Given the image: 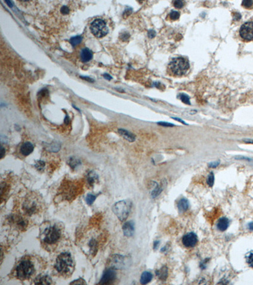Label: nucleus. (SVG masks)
Wrapping results in <instances>:
<instances>
[{
  "instance_id": "nucleus-39",
  "label": "nucleus",
  "mask_w": 253,
  "mask_h": 285,
  "mask_svg": "<svg viewBox=\"0 0 253 285\" xmlns=\"http://www.w3.org/2000/svg\"><path fill=\"white\" fill-rule=\"evenodd\" d=\"M156 36V32L153 30H150V31H148V36L150 38H152Z\"/></svg>"
},
{
  "instance_id": "nucleus-25",
  "label": "nucleus",
  "mask_w": 253,
  "mask_h": 285,
  "mask_svg": "<svg viewBox=\"0 0 253 285\" xmlns=\"http://www.w3.org/2000/svg\"><path fill=\"white\" fill-rule=\"evenodd\" d=\"M82 39V37L80 36H77L75 37H72V38L70 39V43H71L72 45H73L74 46L80 44L81 43Z\"/></svg>"
},
{
  "instance_id": "nucleus-29",
  "label": "nucleus",
  "mask_w": 253,
  "mask_h": 285,
  "mask_svg": "<svg viewBox=\"0 0 253 285\" xmlns=\"http://www.w3.org/2000/svg\"><path fill=\"white\" fill-rule=\"evenodd\" d=\"M35 167L38 171H42L44 168V167H45V162L42 160L37 161L35 164Z\"/></svg>"
},
{
  "instance_id": "nucleus-23",
  "label": "nucleus",
  "mask_w": 253,
  "mask_h": 285,
  "mask_svg": "<svg viewBox=\"0 0 253 285\" xmlns=\"http://www.w3.org/2000/svg\"><path fill=\"white\" fill-rule=\"evenodd\" d=\"M98 176L97 174H96V172L91 171L87 174V182L89 183V184L90 185H92L93 184L96 182V180L98 179Z\"/></svg>"
},
{
  "instance_id": "nucleus-41",
  "label": "nucleus",
  "mask_w": 253,
  "mask_h": 285,
  "mask_svg": "<svg viewBox=\"0 0 253 285\" xmlns=\"http://www.w3.org/2000/svg\"><path fill=\"white\" fill-rule=\"evenodd\" d=\"M240 18H241V15H240V13H236L235 14H234V20H239V19H240Z\"/></svg>"
},
{
  "instance_id": "nucleus-11",
  "label": "nucleus",
  "mask_w": 253,
  "mask_h": 285,
  "mask_svg": "<svg viewBox=\"0 0 253 285\" xmlns=\"http://www.w3.org/2000/svg\"><path fill=\"white\" fill-rule=\"evenodd\" d=\"M122 230L125 236H126V237H131L132 236H133V233H134V223L132 221H128V222L125 223L123 225Z\"/></svg>"
},
{
  "instance_id": "nucleus-2",
  "label": "nucleus",
  "mask_w": 253,
  "mask_h": 285,
  "mask_svg": "<svg viewBox=\"0 0 253 285\" xmlns=\"http://www.w3.org/2000/svg\"><path fill=\"white\" fill-rule=\"evenodd\" d=\"M35 272L34 265L27 259L21 260L15 269V276L18 279L24 281L29 279Z\"/></svg>"
},
{
  "instance_id": "nucleus-15",
  "label": "nucleus",
  "mask_w": 253,
  "mask_h": 285,
  "mask_svg": "<svg viewBox=\"0 0 253 285\" xmlns=\"http://www.w3.org/2000/svg\"><path fill=\"white\" fill-rule=\"evenodd\" d=\"M118 133L123 138L130 142H133L136 140V137L134 135L132 134L131 133L129 132L128 131H126L123 129H120L118 130Z\"/></svg>"
},
{
  "instance_id": "nucleus-37",
  "label": "nucleus",
  "mask_w": 253,
  "mask_h": 285,
  "mask_svg": "<svg viewBox=\"0 0 253 285\" xmlns=\"http://www.w3.org/2000/svg\"><path fill=\"white\" fill-rule=\"evenodd\" d=\"M219 161H217V162H211L208 164V167L211 168H216L219 166Z\"/></svg>"
},
{
  "instance_id": "nucleus-40",
  "label": "nucleus",
  "mask_w": 253,
  "mask_h": 285,
  "mask_svg": "<svg viewBox=\"0 0 253 285\" xmlns=\"http://www.w3.org/2000/svg\"><path fill=\"white\" fill-rule=\"evenodd\" d=\"M80 78L82 79H83L85 80V81H87L88 82H94V80L90 78V77H85V76H80Z\"/></svg>"
},
{
  "instance_id": "nucleus-38",
  "label": "nucleus",
  "mask_w": 253,
  "mask_h": 285,
  "mask_svg": "<svg viewBox=\"0 0 253 285\" xmlns=\"http://www.w3.org/2000/svg\"><path fill=\"white\" fill-rule=\"evenodd\" d=\"M61 12L63 14H67L69 13V9L68 8L67 6H63L61 9Z\"/></svg>"
},
{
  "instance_id": "nucleus-9",
  "label": "nucleus",
  "mask_w": 253,
  "mask_h": 285,
  "mask_svg": "<svg viewBox=\"0 0 253 285\" xmlns=\"http://www.w3.org/2000/svg\"><path fill=\"white\" fill-rule=\"evenodd\" d=\"M198 236L194 232H189L184 236L182 238V243L187 248H192L198 243Z\"/></svg>"
},
{
  "instance_id": "nucleus-34",
  "label": "nucleus",
  "mask_w": 253,
  "mask_h": 285,
  "mask_svg": "<svg viewBox=\"0 0 253 285\" xmlns=\"http://www.w3.org/2000/svg\"><path fill=\"white\" fill-rule=\"evenodd\" d=\"M70 284H87V283L82 278L78 279L70 283Z\"/></svg>"
},
{
  "instance_id": "nucleus-33",
  "label": "nucleus",
  "mask_w": 253,
  "mask_h": 285,
  "mask_svg": "<svg viewBox=\"0 0 253 285\" xmlns=\"http://www.w3.org/2000/svg\"><path fill=\"white\" fill-rule=\"evenodd\" d=\"M242 5L245 7V8H249L252 7V6H253V1H250V0H245V1H243V3H242Z\"/></svg>"
},
{
  "instance_id": "nucleus-20",
  "label": "nucleus",
  "mask_w": 253,
  "mask_h": 285,
  "mask_svg": "<svg viewBox=\"0 0 253 285\" xmlns=\"http://www.w3.org/2000/svg\"><path fill=\"white\" fill-rule=\"evenodd\" d=\"M68 164L72 168H76L81 164V162L79 159H77L75 157H72L68 160Z\"/></svg>"
},
{
  "instance_id": "nucleus-19",
  "label": "nucleus",
  "mask_w": 253,
  "mask_h": 285,
  "mask_svg": "<svg viewBox=\"0 0 253 285\" xmlns=\"http://www.w3.org/2000/svg\"><path fill=\"white\" fill-rule=\"evenodd\" d=\"M152 278V274L150 272L145 271L142 274V275L140 276V282L142 284H146L150 282Z\"/></svg>"
},
{
  "instance_id": "nucleus-22",
  "label": "nucleus",
  "mask_w": 253,
  "mask_h": 285,
  "mask_svg": "<svg viewBox=\"0 0 253 285\" xmlns=\"http://www.w3.org/2000/svg\"><path fill=\"white\" fill-rule=\"evenodd\" d=\"M164 186H163V183L161 184L160 185H158V184H156V186L154 187V189L152 191L151 193V196L152 198H156V197H158L159 194L161 193Z\"/></svg>"
},
{
  "instance_id": "nucleus-28",
  "label": "nucleus",
  "mask_w": 253,
  "mask_h": 285,
  "mask_svg": "<svg viewBox=\"0 0 253 285\" xmlns=\"http://www.w3.org/2000/svg\"><path fill=\"white\" fill-rule=\"evenodd\" d=\"M215 182V176L213 172H211L207 178V184L210 187H212L214 185Z\"/></svg>"
},
{
  "instance_id": "nucleus-44",
  "label": "nucleus",
  "mask_w": 253,
  "mask_h": 285,
  "mask_svg": "<svg viewBox=\"0 0 253 285\" xmlns=\"http://www.w3.org/2000/svg\"><path fill=\"white\" fill-rule=\"evenodd\" d=\"M104 76V77H105V78L106 79H107V80H111V78H112V77H111L110 76L109 74H104V76Z\"/></svg>"
},
{
  "instance_id": "nucleus-26",
  "label": "nucleus",
  "mask_w": 253,
  "mask_h": 285,
  "mask_svg": "<svg viewBox=\"0 0 253 285\" xmlns=\"http://www.w3.org/2000/svg\"><path fill=\"white\" fill-rule=\"evenodd\" d=\"M17 226L19 227L20 230H23V229H25L26 227L27 226V223L26 222L25 220H24L23 219L20 218L17 220Z\"/></svg>"
},
{
  "instance_id": "nucleus-36",
  "label": "nucleus",
  "mask_w": 253,
  "mask_h": 285,
  "mask_svg": "<svg viewBox=\"0 0 253 285\" xmlns=\"http://www.w3.org/2000/svg\"><path fill=\"white\" fill-rule=\"evenodd\" d=\"M158 124L160 125V126H165V127H172V126H174V125L172 124H170V123H168V122H158Z\"/></svg>"
},
{
  "instance_id": "nucleus-42",
  "label": "nucleus",
  "mask_w": 253,
  "mask_h": 285,
  "mask_svg": "<svg viewBox=\"0 0 253 285\" xmlns=\"http://www.w3.org/2000/svg\"><path fill=\"white\" fill-rule=\"evenodd\" d=\"M243 141L246 142V143L253 144V140H251V139H245V140H243Z\"/></svg>"
},
{
  "instance_id": "nucleus-49",
  "label": "nucleus",
  "mask_w": 253,
  "mask_h": 285,
  "mask_svg": "<svg viewBox=\"0 0 253 285\" xmlns=\"http://www.w3.org/2000/svg\"><path fill=\"white\" fill-rule=\"evenodd\" d=\"M174 119H175V120H176V121H180V122H181L182 124H185V122H184V121H182L181 119H177V118H174Z\"/></svg>"
},
{
  "instance_id": "nucleus-24",
  "label": "nucleus",
  "mask_w": 253,
  "mask_h": 285,
  "mask_svg": "<svg viewBox=\"0 0 253 285\" xmlns=\"http://www.w3.org/2000/svg\"><path fill=\"white\" fill-rule=\"evenodd\" d=\"M245 259L249 267H253V251H250L246 254Z\"/></svg>"
},
{
  "instance_id": "nucleus-50",
  "label": "nucleus",
  "mask_w": 253,
  "mask_h": 285,
  "mask_svg": "<svg viewBox=\"0 0 253 285\" xmlns=\"http://www.w3.org/2000/svg\"><path fill=\"white\" fill-rule=\"evenodd\" d=\"M65 123H66V124H68V123L69 122V119H68V116H66V117H65Z\"/></svg>"
},
{
  "instance_id": "nucleus-17",
  "label": "nucleus",
  "mask_w": 253,
  "mask_h": 285,
  "mask_svg": "<svg viewBox=\"0 0 253 285\" xmlns=\"http://www.w3.org/2000/svg\"><path fill=\"white\" fill-rule=\"evenodd\" d=\"M80 58L81 60L84 62H87L89 60H91L92 58V53L90 50L88 48H84L81 51L80 53Z\"/></svg>"
},
{
  "instance_id": "nucleus-4",
  "label": "nucleus",
  "mask_w": 253,
  "mask_h": 285,
  "mask_svg": "<svg viewBox=\"0 0 253 285\" xmlns=\"http://www.w3.org/2000/svg\"><path fill=\"white\" fill-rule=\"evenodd\" d=\"M132 208V202L130 200H122L115 203L112 207V211L118 219L122 222L125 220Z\"/></svg>"
},
{
  "instance_id": "nucleus-47",
  "label": "nucleus",
  "mask_w": 253,
  "mask_h": 285,
  "mask_svg": "<svg viewBox=\"0 0 253 285\" xmlns=\"http://www.w3.org/2000/svg\"><path fill=\"white\" fill-rule=\"evenodd\" d=\"M248 227L250 230H253V222L249 223L248 224Z\"/></svg>"
},
{
  "instance_id": "nucleus-32",
  "label": "nucleus",
  "mask_w": 253,
  "mask_h": 285,
  "mask_svg": "<svg viewBox=\"0 0 253 285\" xmlns=\"http://www.w3.org/2000/svg\"><path fill=\"white\" fill-rule=\"evenodd\" d=\"M236 159L247 161V162L251 163V164L253 165V159L251 158H249V157H244V156H237V157H236Z\"/></svg>"
},
{
  "instance_id": "nucleus-12",
  "label": "nucleus",
  "mask_w": 253,
  "mask_h": 285,
  "mask_svg": "<svg viewBox=\"0 0 253 285\" xmlns=\"http://www.w3.org/2000/svg\"><path fill=\"white\" fill-rule=\"evenodd\" d=\"M34 151V146L31 142H25L22 145L20 152L24 156H28Z\"/></svg>"
},
{
  "instance_id": "nucleus-46",
  "label": "nucleus",
  "mask_w": 253,
  "mask_h": 285,
  "mask_svg": "<svg viewBox=\"0 0 253 285\" xmlns=\"http://www.w3.org/2000/svg\"><path fill=\"white\" fill-rule=\"evenodd\" d=\"M5 155V150L4 148L2 147V148H1V159H3V157H4Z\"/></svg>"
},
{
  "instance_id": "nucleus-43",
  "label": "nucleus",
  "mask_w": 253,
  "mask_h": 285,
  "mask_svg": "<svg viewBox=\"0 0 253 285\" xmlns=\"http://www.w3.org/2000/svg\"><path fill=\"white\" fill-rule=\"evenodd\" d=\"M124 37H125V41H126L129 37V35L128 34L125 33V34H124L122 35V39H124Z\"/></svg>"
},
{
  "instance_id": "nucleus-45",
  "label": "nucleus",
  "mask_w": 253,
  "mask_h": 285,
  "mask_svg": "<svg viewBox=\"0 0 253 285\" xmlns=\"http://www.w3.org/2000/svg\"><path fill=\"white\" fill-rule=\"evenodd\" d=\"M159 241H156L154 242V244H153L154 249L156 250V248H157V247L159 246Z\"/></svg>"
},
{
  "instance_id": "nucleus-48",
  "label": "nucleus",
  "mask_w": 253,
  "mask_h": 285,
  "mask_svg": "<svg viewBox=\"0 0 253 285\" xmlns=\"http://www.w3.org/2000/svg\"><path fill=\"white\" fill-rule=\"evenodd\" d=\"M5 2H6V4L8 5L10 7H12V5H12V3L11 2V1H6Z\"/></svg>"
},
{
  "instance_id": "nucleus-5",
  "label": "nucleus",
  "mask_w": 253,
  "mask_h": 285,
  "mask_svg": "<svg viewBox=\"0 0 253 285\" xmlns=\"http://www.w3.org/2000/svg\"><path fill=\"white\" fill-rule=\"evenodd\" d=\"M43 241L47 245H53L57 243L61 237V231L56 226L47 227L43 233Z\"/></svg>"
},
{
  "instance_id": "nucleus-16",
  "label": "nucleus",
  "mask_w": 253,
  "mask_h": 285,
  "mask_svg": "<svg viewBox=\"0 0 253 285\" xmlns=\"http://www.w3.org/2000/svg\"><path fill=\"white\" fill-rule=\"evenodd\" d=\"M189 201L186 198H182V199L178 201L177 204L178 211L181 213L187 211L189 208Z\"/></svg>"
},
{
  "instance_id": "nucleus-14",
  "label": "nucleus",
  "mask_w": 253,
  "mask_h": 285,
  "mask_svg": "<svg viewBox=\"0 0 253 285\" xmlns=\"http://www.w3.org/2000/svg\"><path fill=\"white\" fill-rule=\"evenodd\" d=\"M229 226V220L226 217H222L217 223V228L219 231H225Z\"/></svg>"
},
{
  "instance_id": "nucleus-21",
  "label": "nucleus",
  "mask_w": 253,
  "mask_h": 285,
  "mask_svg": "<svg viewBox=\"0 0 253 285\" xmlns=\"http://www.w3.org/2000/svg\"><path fill=\"white\" fill-rule=\"evenodd\" d=\"M89 246L90 248L91 253L95 256L98 250V243L96 239H92L89 243Z\"/></svg>"
},
{
  "instance_id": "nucleus-13",
  "label": "nucleus",
  "mask_w": 253,
  "mask_h": 285,
  "mask_svg": "<svg viewBox=\"0 0 253 285\" xmlns=\"http://www.w3.org/2000/svg\"><path fill=\"white\" fill-rule=\"evenodd\" d=\"M52 283L51 278L48 275L39 276L34 280L36 284H51Z\"/></svg>"
},
{
  "instance_id": "nucleus-30",
  "label": "nucleus",
  "mask_w": 253,
  "mask_h": 285,
  "mask_svg": "<svg viewBox=\"0 0 253 285\" xmlns=\"http://www.w3.org/2000/svg\"><path fill=\"white\" fill-rule=\"evenodd\" d=\"M179 98L182 100V102H184V103L187 104V105L191 104V103H190V99L189 98V96L187 95H186L185 94H184V93L180 94V95H179Z\"/></svg>"
},
{
  "instance_id": "nucleus-35",
  "label": "nucleus",
  "mask_w": 253,
  "mask_h": 285,
  "mask_svg": "<svg viewBox=\"0 0 253 285\" xmlns=\"http://www.w3.org/2000/svg\"><path fill=\"white\" fill-rule=\"evenodd\" d=\"M173 5L177 8H181L184 6V3L182 1H175L173 2Z\"/></svg>"
},
{
  "instance_id": "nucleus-3",
  "label": "nucleus",
  "mask_w": 253,
  "mask_h": 285,
  "mask_svg": "<svg viewBox=\"0 0 253 285\" xmlns=\"http://www.w3.org/2000/svg\"><path fill=\"white\" fill-rule=\"evenodd\" d=\"M189 68V63L182 57L174 58L168 65V71L174 76H182L184 75Z\"/></svg>"
},
{
  "instance_id": "nucleus-27",
  "label": "nucleus",
  "mask_w": 253,
  "mask_h": 285,
  "mask_svg": "<svg viewBox=\"0 0 253 285\" xmlns=\"http://www.w3.org/2000/svg\"><path fill=\"white\" fill-rule=\"evenodd\" d=\"M96 197H97V196L94 195L92 194H88L86 197V198H85L87 204L89 205H91L94 202L95 200L96 199Z\"/></svg>"
},
{
  "instance_id": "nucleus-18",
  "label": "nucleus",
  "mask_w": 253,
  "mask_h": 285,
  "mask_svg": "<svg viewBox=\"0 0 253 285\" xmlns=\"http://www.w3.org/2000/svg\"><path fill=\"white\" fill-rule=\"evenodd\" d=\"M156 274L161 280H165L168 277V269L165 266H163L161 269H158L156 271Z\"/></svg>"
},
{
  "instance_id": "nucleus-8",
  "label": "nucleus",
  "mask_w": 253,
  "mask_h": 285,
  "mask_svg": "<svg viewBox=\"0 0 253 285\" xmlns=\"http://www.w3.org/2000/svg\"><path fill=\"white\" fill-rule=\"evenodd\" d=\"M116 272L115 269L110 268L106 269L104 272L101 280L99 282V284H111L113 283L116 279Z\"/></svg>"
},
{
  "instance_id": "nucleus-1",
  "label": "nucleus",
  "mask_w": 253,
  "mask_h": 285,
  "mask_svg": "<svg viewBox=\"0 0 253 285\" xmlns=\"http://www.w3.org/2000/svg\"><path fill=\"white\" fill-rule=\"evenodd\" d=\"M55 269L59 274L63 276L70 275L72 274L74 269V264L70 253L63 252L59 254L56 259Z\"/></svg>"
},
{
  "instance_id": "nucleus-7",
  "label": "nucleus",
  "mask_w": 253,
  "mask_h": 285,
  "mask_svg": "<svg viewBox=\"0 0 253 285\" xmlns=\"http://www.w3.org/2000/svg\"><path fill=\"white\" fill-rule=\"evenodd\" d=\"M240 36L244 40H253V22H247L241 26L239 31Z\"/></svg>"
},
{
  "instance_id": "nucleus-31",
  "label": "nucleus",
  "mask_w": 253,
  "mask_h": 285,
  "mask_svg": "<svg viewBox=\"0 0 253 285\" xmlns=\"http://www.w3.org/2000/svg\"><path fill=\"white\" fill-rule=\"evenodd\" d=\"M179 17H180V13H179V12H177V11L173 10L170 13V17L172 20H177L178 18H179Z\"/></svg>"
},
{
  "instance_id": "nucleus-6",
  "label": "nucleus",
  "mask_w": 253,
  "mask_h": 285,
  "mask_svg": "<svg viewBox=\"0 0 253 285\" xmlns=\"http://www.w3.org/2000/svg\"><path fill=\"white\" fill-rule=\"evenodd\" d=\"M91 30L93 34L98 37H101L107 34L108 29L105 22L101 19H96L92 22Z\"/></svg>"
},
{
  "instance_id": "nucleus-10",
  "label": "nucleus",
  "mask_w": 253,
  "mask_h": 285,
  "mask_svg": "<svg viewBox=\"0 0 253 285\" xmlns=\"http://www.w3.org/2000/svg\"><path fill=\"white\" fill-rule=\"evenodd\" d=\"M111 267L114 269H122L125 265V257L120 255H115L110 259Z\"/></svg>"
}]
</instances>
